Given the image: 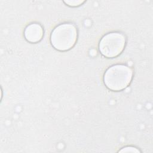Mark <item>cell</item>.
Returning <instances> with one entry per match:
<instances>
[{"label":"cell","instance_id":"6da1fadb","mask_svg":"<svg viewBox=\"0 0 153 153\" xmlns=\"http://www.w3.org/2000/svg\"><path fill=\"white\" fill-rule=\"evenodd\" d=\"M132 70L123 65H114L107 69L103 80L105 85L113 91H121L126 88L132 79Z\"/></svg>","mask_w":153,"mask_h":153},{"label":"cell","instance_id":"7a4b0ae2","mask_svg":"<svg viewBox=\"0 0 153 153\" xmlns=\"http://www.w3.org/2000/svg\"><path fill=\"white\" fill-rule=\"evenodd\" d=\"M77 30L71 23H65L57 26L52 32L50 41L52 45L59 51H67L75 44Z\"/></svg>","mask_w":153,"mask_h":153},{"label":"cell","instance_id":"3957f363","mask_svg":"<svg viewBox=\"0 0 153 153\" xmlns=\"http://www.w3.org/2000/svg\"><path fill=\"white\" fill-rule=\"evenodd\" d=\"M125 45L126 38L123 34L112 32L102 38L99 47L102 54L106 57L112 58L122 53Z\"/></svg>","mask_w":153,"mask_h":153},{"label":"cell","instance_id":"277c9868","mask_svg":"<svg viewBox=\"0 0 153 153\" xmlns=\"http://www.w3.org/2000/svg\"><path fill=\"white\" fill-rule=\"evenodd\" d=\"M26 39L32 43L39 42L43 36V29L39 24L32 23L28 25L25 30Z\"/></svg>","mask_w":153,"mask_h":153},{"label":"cell","instance_id":"5b68a950","mask_svg":"<svg viewBox=\"0 0 153 153\" xmlns=\"http://www.w3.org/2000/svg\"><path fill=\"white\" fill-rule=\"evenodd\" d=\"M84 1H65L64 2L67 5L72 7H76L79 6L82 3H84Z\"/></svg>","mask_w":153,"mask_h":153},{"label":"cell","instance_id":"8992f818","mask_svg":"<svg viewBox=\"0 0 153 153\" xmlns=\"http://www.w3.org/2000/svg\"><path fill=\"white\" fill-rule=\"evenodd\" d=\"M119 152H140L138 149H137V148H134V147H125L124 148H123L122 149H121L120 151H119Z\"/></svg>","mask_w":153,"mask_h":153}]
</instances>
